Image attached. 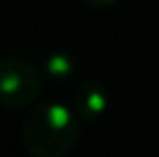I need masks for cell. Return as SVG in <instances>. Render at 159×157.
<instances>
[{"mask_svg": "<svg viewBox=\"0 0 159 157\" xmlns=\"http://www.w3.org/2000/svg\"><path fill=\"white\" fill-rule=\"evenodd\" d=\"M79 115L61 103H39L22 125V145L32 157H65L79 137Z\"/></svg>", "mask_w": 159, "mask_h": 157, "instance_id": "obj_1", "label": "cell"}, {"mask_svg": "<svg viewBox=\"0 0 159 157\" xmlns=\"http://www.w3.org/2000/svg\"><path fill=\"white\" fill-rule=\"evenodd\" d=\"M40 93L39 73L20 59H8L0 65V99L10 109H20L36 101Z\"/></svg>", "mask_w": 159, "mask_h": 157, "instance_id": "obj_2", "label": "cell"}, {"mask_svg": "<svg viewBox=\"0 0 159 157\" xmlns=\"http://www.w3.org/2000/svg\"><path fill=\"white\" fill-rule=\"evenodd\" d=\"M75 113L85 121L99 119L109 107V93L95 81H85L73 95Z\"/></svg>", "mask_w": 159, "mask_h": 157, "instance_id": "obj_3", "label": "cell"}, {"mask_svg": "<svg viewBox=\"0 0 159 157\" xmlns=\"http://www.w3.org/2000/svg\"><path fill=\"white\" fill-rule=\"evenodd\" d=\"M44 69H47V73L52 78H66L70 73H73L75 65H73V59H70L69 55L54 52V55H51L47 61H44Z\"/></svg>", "mask_w": 159, "mask_h": 157, "instance_id": "obj_4", "label": "cell"}, {"mask_svg": "<svg viewBox=\"0 0 159 157\" xmlns=\"http://www.w3.org/2000/svg\"><path fill=\"white\" fill-rule=\"evenodd\" d=\"M83 2L89 4V6H93V8H105V6H109V4L117 2V0H83Z\"/></svg>", "mask_w": 159, "mask_h": 157, "instance_id": "obj_5", "label": "cell"}]
</instances>
